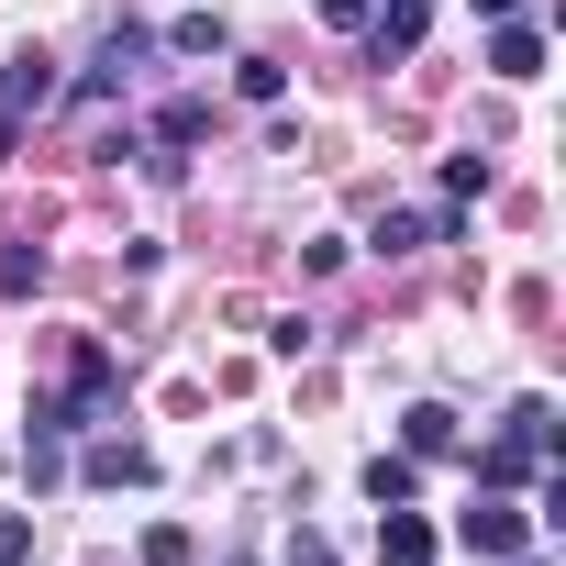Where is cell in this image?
Wrapping results in <instances>:
<instances>
[{"instance_id":"obj_1","label":"cell","mask_w":566,"mask_h":566,"mask_svg":"<svg viewBox=\"0 0 566 566\" xmlns=\"http://www.w3.org/2000/svg\"><path fill=\"white\" fill-rule=\"evenodd\" d=\"M522 533H533V511H522L511 489H478V500L455 511V544H467L478 566H489V555H522Z\"/></svg>"},{"instance_id":"obj_2","label":"cell","mask_w":566,"mask_h":566,"mask_svg":"<svg viewBox=\"0 0 566 566\" xmlns=\"http://www.w3.org/2000/svg\"><path fill=\"white\" fill-rule=\"evenodd\" d=\"M45 101H56V56H12V67H0V167L23 156V123Z\"/></svg>"},{"instance_id":"obj_3","label":"cell","mask_w":566,"mask_h":566,"mask_svg":"<svg viewBox=\"0 0 566 566\" xmlns=\"http://www.w3.org/2000/svg\"><path fill=\"white\" fill-rule=\"evenodd\" d=\"M422 23H433V0H378V12H367V56L400 67V56L422 45Z\"/></svg>"},{"instance_id":"obj_4","label":"cell","mask_w":566,"mask_h":566,"mask_svg":"<svg viewBox=\"0 0 566 566\" xmlns=\"http://www.w3.org/2000/svg\"><path fill=\"white\" fill-rule=\"evenodd\" d=\"M78 467H90V478H101V489H145V478H156V455H145V444H134V433H112V444H90V455H78Z\"/></svg>"},{"instance_id":"obj_5","label":"cell","mask_w":566,"mask_h":566,"mask_svg":"<svg viewBox=\"0 0 566 566\" xmlns=\"http://www.w3.org/2000/svg\"><path fill=\"white\" fill-rule=\"evenodd\" d=\"M378 555H389V566H422V555H433V522H422L411 500H389V511H378Z\"/></svg>"},{"instance_id":"obj_6","label":"cell","mask_w":566,"mask_h":566,"mask_svg":"<svg viewBox=\"0 0 566 566\" xmlns=\"http://www.w3.org/2000/svg\"><path fill=\"white\" fill-rule=\"evenodd\" d=\"M400 455H455V411L444 400H411L400 411Z\"/></svg>"},{"instance_id":"obj_7","label":"cell","mask_w":566,"mask_h":566,"mask_svg":"<svg viewBox=\"0 0 566 566\" xmlns=\"http://www.w3.org/2000/svg\"><path fill=\"white\" fill-rule=\"evenodd\" d=\"M489 67H500V78H544V34H533V23H500V34H489Z\"/></svg>"},{"instance_id":"obj_8","label":"cell","mask_w":566,"mask_h":566,"mask_svg":"<svg viewBox=\"0 0 566 566\" xmlns=\"http://www.w3.org/2000/svg\"><path fill=\"white\" fill-rule=\"evenodd\" d=\"M200 134H211V101H167V112H156V145H167V167H178Z\"/></svg>"},{"instance_id":"obj_9","label":"cell","mask_w":566,"mask_h":566,"mask_svg":"<svg viewBox=\"0 0 566 566\" xmlns=\"http://www.w3.org/2000/svg\"><path fill=\"white\" fill-rule=\"evenodd\" d=\"M167 45H178V56H222L233 34H222V12H178V23H167Z\"/></svg>"},{"instance_id":"obj_10","label":"cell","mask_w":566,"mask_h":566,"mask_svg":"<svg viewBox=\"0 0 566 566\" xmlns=\"http://www.w3.org/2000/svg\"><path fill=\"white\" fill-rule=\"evenodd\" d=\"M45 290V255L34 244H0V301H34Z\"/></svg>"},{"instance_id":"obj_11","label":"cell","mask_w":566,"mask_h":566,"mask_svg":"<svg viewBox=\"0 0 566 566\" xmlns=\"http://www.w3.org/2000/svg\"><path fill=\"white\" fill-rule=\"evenodd\" d=\"M233 90H244L255 112H277V101H290V67H266V56H244V67H233Z\"/></svg>"},{"instance_id":"obj_12","label":"cell","mask_w":566,"mask_h":566,"mask_svg":"<svg viewBox=\"0 0 566 566\" xmlns=\"http://www.w3.org/2000/svg\"><path fill=\"white\" fill-rule=\"evenodd\" d=\"M411 467H422V455H378V467H367V500H378V511L411 500Z\"/></svg>"},{"instance_id":"obj_13","label":"cell","mask_w":566,"mask_h":566,"mask_svg":"<svg viewBox=\"0 0 566 566\" xmlns=\"http://www.w3.org/2000/svg\"><path fill=\"white\" fill-rule=\"evenodd\" d=\"M200 544H189V522H145V566H189Z\"/></svg>"},{"instance_id":"obj_14","label":"cell","mask_w":566,"mask_h":566,"mask_svg":"<svg viewBox=\"0 0 566 566\" xmlns=\"http://www.w3.org/2000/svg\"><path fill=\"white\" fill-rule=\"evenodd\" d=\"M478 189H489V156H478V145H467V156H444V200H478Z\"/></svg>"},{"instance_id":"obj_15","label":"cell","mask_w":566,"mask_h":566,"mask_svg":"<svg viewBox=\"0 0 566 566\" xmlns=\"http://www.w3.org/2000/svg\"><path fill=\"white\" fill-rule=\"evenodd\" d=\"M23 478H34V489H56V478H67V444H45V433H23Z\"/></svg>"},{"instance_id":"obj_16","label":"cell","mask_w":566,"mask_h":566,"mask_svg":"<svg viewBox=\"0 0 566 566\" xmlns=\"http://www.w3.org/2000/svg\"><path fill=\"white\" fill-rule=\"evenodd\" d=\"M34 555V511H0V566H23Z\"/></svg>"},{"instance_id":"obj_17","label":"cell","mask_w":566,"mask_h":566,"mask_svg":"<svg viewBox=\"0 0 566 566\" xmlns=\"http://www.w3.org/2000/svg\"><path fill=\"white\" fill-rule=\"evenodd\" d=\"M312 12H323L334 34H367V12H378V0H312Z\"/></svg>"},{"instance_id":"obj_18","label":"cell","mask_w":566,"mask_h":566,"mask_svg":"<svg viewBox=\"0 0 566 566\" xmlns=\"http://www.w3.org/2000/svg\"><path fill=\"white\" fill-rule=\"evenodd\" d=\"M290 566H334V555H323V533H301V544H290Z\"/></svg>"},{"instance_id":"obj_19","label":"cell","mask_w":566,"mask_h":566,"mask_svg":"<svg viewBox=\"0 0 566 566\" xmlns=\"http://www.w3.org/2000/svg\"><path fill=\"white\" fill-rule=\"evenodd\" d=\"M478 12H489V23H511V12H522V0H478Z\"/></svg>"},{"instance_id":"obj_20","label":"cell","mask_w":566,"mask_h":566,"mask_svg":"<svg viewBox=\"0 0 566 566\" xmlns=\"http://www.w3.org/2000/svg\"><path fill=\"white\" fill-rule=\"evenodd\" d=\"M489 566H544V555H489Z\"/></svg>"},{"instance_id":"obj_21","label":"cell","mask_w":566,"mask_h":566,"mask_svg":"<svg viewBox=\"0 0 566 566\" xmlns=\"http://www.w3.org/2000/svg\"><path fill=\"white\" fill-rule=\"evenodd\" d=\"M422 566H433V555H422Z\"/></svg>"},{"instance_id":"obj_22","label":"cell","mask_w":566,"mask_h":566,"mask_svg":"<svg viewBox=\"0 0 566 566\" xmlns=\"http://www.w3.org/2000/svg\"><path fill=\"white\" fill-rule=\"evenodd\" d=\"M233 566H244V555H233Z\"/></svg>"}]
</instances>
